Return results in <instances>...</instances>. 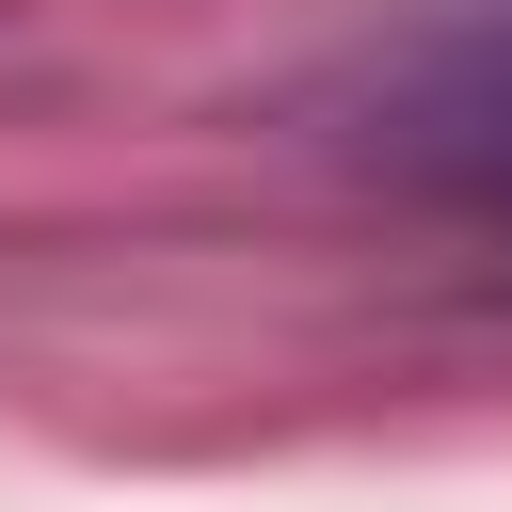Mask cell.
<instances>
[{
	"label": "cell",
	"instance_id": "cell-1",
	"mask_svg": "<svg viewBox=\"0 0 512 512\" xmlns=\"http://www.w3.org/2000/svg\"><path fill=\"white\" fill-rule=\"evenodd\" d=\"M336 144L432 224L512 240V0H432L336 80Z\"/></svg>",
	"mask_w": 512,
	"mask_h": 512
}]
</instances>
